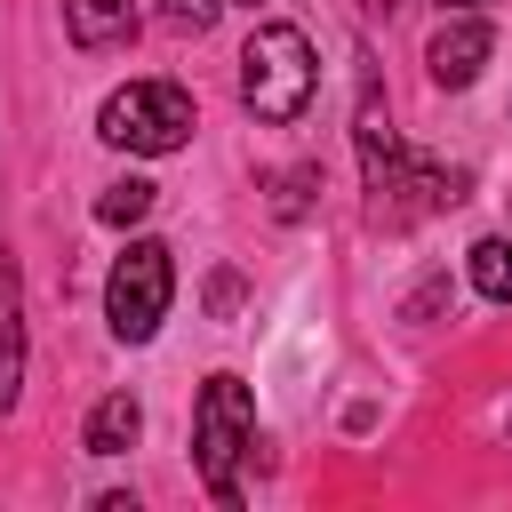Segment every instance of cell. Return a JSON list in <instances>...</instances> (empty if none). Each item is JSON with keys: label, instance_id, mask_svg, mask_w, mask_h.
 I'll list each match as a JSON object with an SVG mask.
<instances>
[{"label": "cell", "instance_id": "3957f363", "mask_svg": "<svg viewBox=\"0 0 512 512\" xmlns=\"http://www.w3.org/2000/svg\"><path fill=\"white\" fill-rule=\"evenodd\" d=\"M96 128H104V144H128V152H176L192 136V96L176 80H136L120 96H104Z\"/></svg>", "mask_w": 512, "mask_h": 512}, {"label": "cell", "instance_id": "5b68a950", "mask_svg": "<svg viewBox=\"0 0 512 512\" xmlns=\"http://www.w3.org/2000/svg\"><path fill=\"white\" fill-rule=\"evenodd\" d=\"M488 56H496V32H488L480 16H456V24H440V40H432V80H440V88H472Z\"/></svg>", "mask_w": 512, "mask_h": 512}, {"label": "cell", "instance_id": "8fae6325", "mask_svg": "<svg viewBox=\"0 0 512 512\" xmlns=\"http://www.w3.org/2000/svg\"><path fill=\"white\" fill-rule=\"evenodd\" d=\"M216 8H224V0H168V16H176V24H192V32H208V16H216Z\"/></svg>", "mask_w": 512, "mask_h": 512}, {"label": "cell", "instance_id": "9c48e42d", "mask_svg": "<svg viewBox=\"0 0 512 512\" xmlns=\"http://www.w3.org/2000/svg\"><path fill=\"white\" fill-rule=\"evenodd\" d=\"M472 288L488 304H512V240H472Z\"/></svg>", "mask_w": 512, "mask_h": 512}, {"label": "cell", "instance_id": "ba28073f", "mask_svg": "<svg viewBox=\"0 0 512 512\" xmlns=\"http://www.w3.org/2000/svg\"><path fill=\"white\" fill-rule=\"evenodd\" d=\"M16 376H24V320H16V264L0 248V408L16 400Z\"/></svg>", "mask_w": 512, "mask_h": 512}, {"label": "cell", "instance_id": "8992f818", "mask_svg": "<svg viewBox=\"0 0 512 512\" xmlns=\"http://www.w3.org/2000/svg\"><path fill=\"white\" fill-rule=\"evenodd\" d=\"M64 24L80 48H112L136 32V0H64Z\"/></svg>", "mask_w": 512, "mask_h": 512}, {"label": "cell", "instance_id": "52a82bcc", "mask_svg": "<svg viewBox=\"0 0 512 512\" xmlns=\"http://www.w3.org/2000/svg\"><path fill=\"white\" fill-rule=\"evenodd\" d=\"M136 432H144V408H136L128 392H112V400H96V416H88L80 448H88V456H120V448H128Z\"/></svg>", "mask_w": 512, "mask_h": 512}, {"label": "cell", "instance_id": "6da1fadb", "mask_svg": "<svg viewBox=\"0 0 512 512\" xmlns=\"http://www.w3.org/2000/svg\"><path fill=\"white\" fill-rule=\"evenodd\" d=\"M312 88H320L312 40H304L296 24H256V40H248V56H240V96H248V112L272 120V128H288V120H304Z\"/></svg>", "mask_w": 512, "mask_h": 512}, {"label": "cell", "instance_id": "7c38bea8", "mask_svg": "<svg viewBox=\"0 0 512 512\" xmlns=\"http://www.w3.org/2000/svg\"><path fill=\"white\" fill-rule=\"evenodd\" d=\"M440 8H472V0H440Z\"/></svg>", "mask_w": 512, "mask_h": 512}, {"label": "cell", "instance_id": "30bf717a", "mask_svg": "<svg viewBox=\"0 0 512 512\" xmlns=\"http://www.w3.org/2000/svg\"><path fill=\"white\" fill-rule=\"evenodd\" d=\"M96 216H104V224H136V216H152V184H144V176L112 184V192L96 200Z\"/></svg>", "mask_w": 512, "mask_h": 512}, {"label": "cell", "instance_id": "7a4b0ae2", "mask_svg": "<svg viewBox=\"0 0 512 512\" xmlns=\"http://www.w3.org/2000/svg\"><path fill=\"white\" fill-rule=\"evenodd\" d=\"M192 440H200L208 496H216V504H240V456H248V440H256V400H248L240 376H208V384H200Z\"/></svg>", "mask_w": 512, "mask_h": 512}, {"label": "cell", "instance_id": "277c9868", "mask_svg": "<svg viewBox=\"0 0 512 512\" xmlns=\"http://www.w3.org/2000/svg\"><path fill=\"white\" fill-rule=\"evenodd\" d=\"M168 296H176V264H168V248H160V240H128V256H120V264H112V280H104L112 336L144 344V336L168 320Z\"/></svg>", "mask_w": 512, "mask_h": 512}, {"label": "cell", "instance_id": "4fadbf2b", "mask_svg": "<svg viewBox=\"0 0 512 512\" xmlns=\"http://www.w3.org/2000/svg\"><path fill=\"white\" fill-rule=\"evenodd\" d=\"M240 8H256V0H240Z\"/></svg>", "mask_w": 512, "mask_h": 512}]
</instances>
